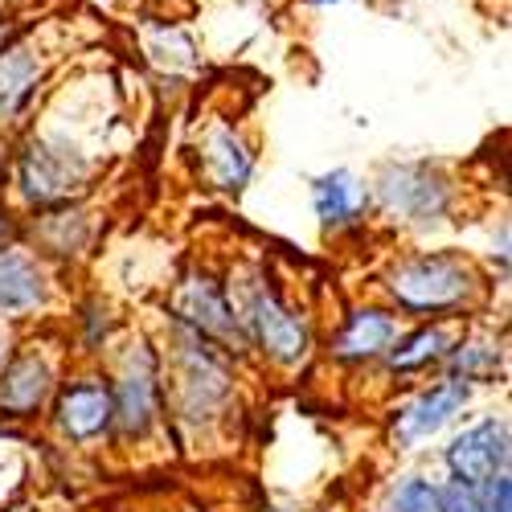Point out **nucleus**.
<instances>
[{"label":"nucleus","mask_w":512,"mask_h":512,"mask_svg":"<svg viewBox=\"0 0 512 512\" xmlns=\"http://www.w3.org/2000/svg\"><path fill=\"white\" fill-rule=\"evenodd\" d=\"M476 287V275L455 259L431 254V259H414L402 263L398 271H390V295L418 316H435V312H451L459 308Z\"/></svg>","instance_id":"obj_1"},{"label":"nucleus","mask_w":512,"mask_h":512,"mask_svg":"<svg viewBox=\"0 0 512 512\" xmlns=\"http://www.w3.org/2000/svg\"><path fill=\"white\" fill-rule=\"evenodd\" d=\"M504 463H508V426L496 418L463 431L447 447V467L459 488H484L504 472Z\"/></svg>","instance_id":"obj_2"},{"label":"nucleus","mask_w":512,"mask_h":512,"mask_svg":"<svg viewBox=\"0 0 512 512\" xmlns=\"http://www.w3.org/2000/svg\"><path fill=\"white\" fill-rule=\"evenodd\" d=\"M381 201L410 222H435L447 213L451 193H447V181L439 173H431V168L402 164L381 177Z\"/></svg>","instance_id":"obj_3"},{"label":"nucleus","mask_w":512,"mask_h":512,"mask_svg":"<svg viewBox=\"0 0 512 512\" xmlns=\"http://www.w3.org/2000/svg\"><path fill=\"white\" fill-rule=\"evenodd\" d=\"M246 316H250V328L259 336V345L267 357H275L279 365H300L308 357V328L295 320L271 291H254L250 304H246Z\"/></svg>","instance_id":"obj_4"},{"label":"nucleus","mask_w":512,"mask_h":512,"mask_svg":"<svg viewBox=\"0 0 512 512\" xmlns=\"http://www.w3.org/2000/svg\"><path fill=\"white\" fill-rule=\"evenodd\" d=\"M467 398H472V386L467 381H439L435 390H426L422 398H414L402 414H398V443L414 447L422 439H431L435 431H443V426L451 422V414H459L467 406Z\"/></svg>","instance_id":"obj_5"},{"label":"nucleus","mask_w":512,"mask_h":512,"mask_svg":"<svg viewBox=\"0 0 512 512\" xmlns=\"http://www.w3.org/2000/svg\"><path fill=\"white\" fill-rule=\"evenodd\" d=\"M82 181V164L70 160V152L50 148V144H29V152L21 156V185L29 193V201L37 205H54L62 197H70V189Z\"/></svg>","instance_id":"obj_6"},{"label":"nucleus","mask_w":512,"mask_h":512,"mask_svg":"<svg viewBox=\"0 0 512 512\" xmlns=\"http://www.w3.org/2000/svg\"><path fill=\"white\" fill-rule=\"evenodd\" d=\"M58 418H62V431L70 439H95L103 435L107 426L115 422V402L111 390L103 386H70L58 402Z\"/></svg>","instance_id":"obj_7"},{"label":"nucleus","mask_w":512,"mask_h":512,"mask_svg":"<svg viewBox=\"0 0 512 512\" xmlns=\"http://www.w3.org/2000/svg\"><path fill=\"white\" fill-rule=\"evenodd\" d=\"M115 402V422L123 426L127 435H144L148 422L156 418V369H152V357L140 353V369L132 365L123 377L119 394L111 398Z\"/></svg>","instance_id":"obj_8"},{"label":"nucleus","mask_w":512,"mask_h":512,"mask_svg":"<svg viewBox=\"0 0 512 512\" xmlns=\"http://www.w3.org/2000/svg\"><path fill=\"white\" fill-rule=\"evenodd\" d=\"M181 316L209 336H234L238 340V316L226 300V291L213 283V279H193L181 291Z\"/></svg>","instance_id":"obj_9"},{"label":"nucleus","mask_w":512,"mask_h":512,"mask_svg":"<svg viewBox=\"0 0 512 512\" xmlns=\"http://www.w3.org/2000/svg\"><path fill=\"white\" fill-rule=\"evenodd\" d=\"M398 340V320L377 312V308H365V312H353L345 332L336 336V357L345 361H369L377 353H386Z\"/></svg>","instance_id":"obj_10"},{"label":"nucleus","mask_w":512,"mask_h":512,"mask_svg":"<svg viewBox=\"0 0 512 512\" xmlns=\"http://www.w3.org/2000/svg\"><path fill=\"white\" fill-rule=\"evenodd\" d=\"M50 394V365L41 357H17L0 377V410L5 414H33Z\"/></svg>","instance_id":"obj_11"},{"label":"nucleus","mask_w":512,"mask_h":512,"mask_svg":"<svg viewBox=\"0 0 512 512\" xmlns=\"http://www.w3.org/2000/svg\"><path fill=\"white\" fill-rule=\"evenodd\" d=\"M312 201L324 226H353L365 209V185H357V177L345 168H336L312 185Z\"/></svg>","instance_id":"obj_12"},{"label":"nucleus","mask_w":512,"mask_h":512,"mask_svg":"<svg viewBox=\"0 0 512 512\" xmlns=\"http://www.w3.org/2000/svg\"><path fill=\"white\" fill-rule=\"evenodd\" d=\"M46 300V279L41 271L21 259L13 250H0V308L5 312H25Z\"/></svg>","instance_id":"obj_13"},{"label":"nucleus","mask_w":512,"mask_h":512,"mask_svg":"<svg viewBox=\"0 0 512 512\" xmlns=\"http://www.w3.org/2000/svg\"><path fill=\"white\" fill-rule=\"evenodd\" d=\"M37 82V62L29 50H5L0 54V111H17Z\"/></svg>","instance_id":"obj_14"},{"label":"nucleus","mask_w":512,"mask_h":512,"mask_svg":"<svg viewBox=\"0 0 512 512\" xmlns=\"http://www.w3.org/2000/svg\"><path fill=\"white\" fill-rule=\"evenodd\" d=\"M451 349V332L447 328H418L414 336H406L402 345L390 353V365L394 369H422V365H431V361H439L443 353Z\"/></svg>","instance_id":"obj_15"},{"label":"nucleus","mask_w":512,"mask_h":512,"mask_svg":"<svg viewBox=\"0 0 512 512\" xmlns=\"http://www.w3.org/2000/svg\"><path fill=\"white\" fill-rule=\"evenodd\" d=\"M213 168H218V181L226 189H242L246 177H250V156H246V148L230 132L213 136Z\"/></svg>","instance_id":"obj_16"},{"label":"nucleus","mask_w":512,"mask_h":512,"mask_svg":"<svg viewBox=\"0 0 512 512\" xmlns=\"http://www.w3.org/2000/svg\"><path fill=\"white\" fill-rule=\"evenodd\" d=\"M447 492L435 488L431 480H406L394 492V512H443Z\"/></svg>","instance_id":"obj_17"},{"label":"nucleus","mask_w":512,"mask_h":512,"mask_svg":"<svg viewBox=\"0 0 512 512\" xmlns=\"http://www.w3.org/2000/svg\"><path fill=\"white\" fill-rule=\"evenodd\" d=\"M508 496H512V484L508 476L500 472L496 480H488V504H480L484 512H508Z\"/></svg>","instance_id":"obj_18"},{"label":"nucleus","mask_w":512,"mask_h":512,"mask_svg":"<svg viewBox=\"0 0 512 512\" xmlns=\"http://www.w3.org/2000/svg\"><path fill=\"white\" fill-rule=\"evenodd\" d=\"M443 512H484V508H480V500L467 492V488H455V492H447Z\"/></svg>","instance_id":"obj_19"},{"label":"nucleus","mask_w":512,"mask_h":512,"mask_svg":"<svg viewBox=\"0 0 512 512\" xmlns=\"http://www.w3.org/2000/svg\"><path fill=\"white\" fill-rule=\"evenodd\" d=\"M316 5H332V0H316Z\"/></svg>","instance_id":"obj_20"}]
</instances>
